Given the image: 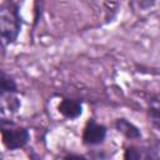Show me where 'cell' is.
Listing matches in <instances>:
<instances>
[{"mask_svg": "<svg viewBox=\"0 0 160 160\" xmlns=\"http://www.w3.org/2000/svg\"><path fill=\"white\" fill-rule=\"evenodd\" d=\"M24 0H4L0 6V40L1 48L5 50L8 46L16 42L24 25L21 15Z\"/></svg>", "mask_w": 160, "mask_h": 160, "instance_id": "obj_1", "label": "cell"}, {"mask_svg": "<svg viewBox=\"0 0 160 160\" xmlns=\"http://www.w3.org/2000/svg\"><path fill=\"white\" fill-rule=\"evenodd\" d=\"M1 141L6 150L15 151L24 149L30 141V130L25 126L18 125L11 119L1 116Z\"/></svg>", "mask_w": 160, "mask_h": 160, "instance_id": "obj_2", "label": "cell"}, {"mask_svg": "<svg viewBox=\"0 0 160 160\" xmlns=\"http://www.w3.org/2000/svg\"><path fill=\"white\" fill-rule=\"evenodd\" d=\"M108 136V128L96 121L95 118H89L84 125L81 134V142L88 148H94L104 144Z\"/></svg>", "mask_w": 160, "mask_h": 160, "instance_id": "obj_3", "label": "cell"}, {"mask_svg": "<svg viewBox=\"0 0 160 160\" xmlns=\"http://www.w3.org/2000/svg\"><path fill=\"white\" fill-rule=\"evenodd\" d=\"M58 112L68 120H76L84 112V104L80 99L62 98L58 105Z\"/></svg>", "mask_w": 160, "mask_h": 160, "instance_id": "obj_4", "label": "cell"}, {"mask_svg": "<svg viewBox=\"0 0 160 160\" xmlns=\"http://www.w3.org/2000/svg\"><path fill=\"white\" fill-rule=\"evenodd\" d=\"M112 125L115 130L128 140H140L142 138L141 129L126 118H116Z\"/></svg>", "mask_w": 160, "mask_h": 160, "instance_id": "obj_5", "label": "cell"}, {"mask_svg": "<svg viewBox=\"0 0 160 160\" xmlns=\"http://www.w3.org/2000/svg\"><path fill=\"white\" fill-rule=\"evenodd\" d=\"M21 108V100L19 94H1L0 95V110L1 116H10L16 114Z\"/></svg>", "mask_w": 160, "mask_h": 160, "instance_id": "obj_6", "label": "cell"}, {"mask_svg": "<svg viewBox=\"0 0 160 160\" xmlns=\"http://www.w3.org/2000/svg\"><path fill=\"white\" fill-rule=\"evenodd\" d=\"M146 114L150 125L158 131H160V92L149 98Z\"/></svg>", "mask_w": 160, "mask_h": 160, "instance_id": "obj_7", "label": "cell"}, {"mask_svg": "<svg viewBox=\"0 0 160 160\" xmlns=\"http://www.w3.org/2000/svg\"><path fill=\"white\" fill-rule=\"evenodd\" d=\"M124 159L125 160H139V159H155L158 155L154 152V150L142 148V146H135V145H128L124 150Z\"/></svg>", "mask_w": 160, "mask_h": 160, "instance_id": "obj_8", "label": "cell"}, {"mask_svg": "<svg viewBox=\"0 0 160 160\" xmlns=\"http://www.w3.org/2000/svg\"><path fill=\"white\" fill-rule=\"evenodd\" d=\"M20 94V89L15 79L4 69L0 71V95L1 94Z\"/></svg>", "mask_w": 160, "mask_h": 160, "instance_id": "obj_9", "label": "cell"}, {"mask_svg": "<svg viewBox=\"0 0 160 160\" xmlns=\"http://www.w3.org/2000/svg\"><path fill=\"white\" fill-rule=\"evenodd\" d=\"M129 4L134 10L148 11L155 6L156 0H129Z\"/></svg>", "mask_w": 160, "mask_h": 160, "instance_id": "obj_10", "label": "cell"}, {"mask_svg": "<svg viewBox=\"0 0 160 160\" xmlns=\"http://www.w3.org/2000/svg\"><path fill=\"white\" fill-rule=\"evenodd\" d=\"M62 158L64 159H86L85 155H82V154H75V152H69V154L64 155Z\"/></svg>", "mask_w": 160, "mask_h": 160, "instance_id": "obj_11", "label": "cell"}]
</instances>
